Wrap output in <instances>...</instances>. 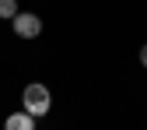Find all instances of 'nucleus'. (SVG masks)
Instances as JSON below:
<instances>
[{"label": "nucleus", "instance_id": "obj_1", "mask_svg": "<svg viewBox=\"0 0 147 130\" xmlns=\"http://www.w3.org/2000/svg\"><path fill=\"white\" fill-rule=\"evenodd\" d=\"M21 109H25V113H32L35 120L46 116L49 109H53V95H49V88H46L42 81L25 84V91H21Z\"/></svg>", "mask_w": 147, "mask_h": 130}, {"label": "nucleus", "instance_id": "obj_3", "mask_svg": "<svg viewBox=\"0 0 147 130\" xmlns=\"http://www.w3.org/2000/svg\"><path fill=\"white\" fill-rule=\"evenodd\" d=\"M4 130H35V116L32 113H11L7 120H4Z\"/></svg>", "mask_w": 147, "mask_h": 130}, {"label": "nucleus", "instance_id": "obj_5", "mask_svg": "<svg viewBox=\"0 0 147 130\" xmlns=\"http://www.w3.org/2000/svg\"><path fill=\"white\" fill-rule=\"evenodd\" d=\"M140 63H144V67H147V46H144V49H140Z\"/></svg>", "mask_w": 147, "mask_h": 130}, {"label": "nucleus", "instance_id": "obj_4", "mask_svg": "<svg viewBox=\"0 0 147 130\" xmlns=\"http://www.w3.org/2000/svg\"><path fill=\"white\" fill-rule=\"evenodd\" d=\"M18 14V0H0V18H14Z\"/></svg>", "mask_w": 147, "mask_h": 130}, {"label": "nucleus", "instance_id": "obj_2", "mask_svg": "<svg viewBox=\"0 0 147 130\" xmlns=\"http://www.w3.org/2000/svg\"><path fill=\"white\" fill-rule=\"evenodd\" d=\"M11 25H14V35H18V39H35V35L42 32V18L39 14H28V11H18L11 18Z\"/></svg>", "mask_w": 147, "mask_h": 130}]
</instances>
